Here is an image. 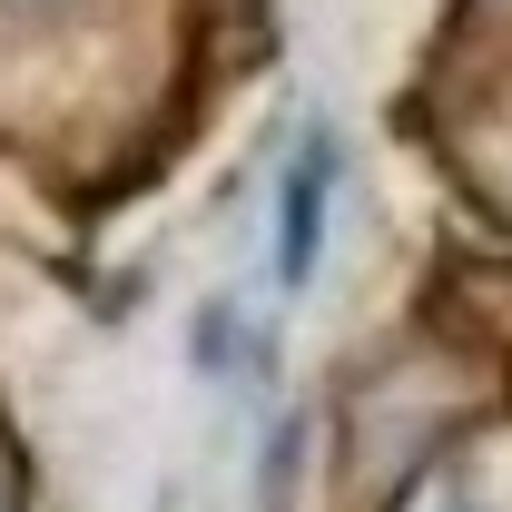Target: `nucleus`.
Segmentation results:
<instances>
[{"label": "nucleus", "mask_w": 512, "mask_h": 512, "mask_svg": "<svg viewBox=\"0 0 512 512\" xmlns=\"http://www.w3.org/2000/svg\"><path fill=\"white\" fill-rule=\"evenodd\" d=\"M316 217H325V138L306 148V168H296V188H286V276L316 266Z\"/></svg>", "instance_id": "f257e3e1"}]
</instances>
